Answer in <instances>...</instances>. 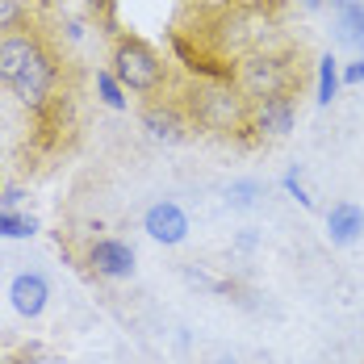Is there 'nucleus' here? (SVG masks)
Here are the masks:
<instances>
[{
	"instance_id": "f257e3e1",
	"label": "nucleus",
	"mask_w": 364,
	"mask_h": 364,
	"mask_svg": "<svg viewBox=\"0 0 364 364\" xmlns=\"http://www.w3.org/2000/svg\"><path fill=\"white\" fill-rule=\"evenodd\" d=\"M184 113L205 134H239L252 130V101L239 92L235 80H193L181 97Z\"/></svg>"
},
{
	"instance_id": "f03ea898",
	"label": "nucleus",
	"mask_w": 364,
	"mask_h": 364,
	"mask_svg": "<svg viewBox=\"0 0 364 364\" xmlns=\"http://www.w3.org/2000/svg\"><path fill=\"white\" fill-rule=\"evenodd\" d=\"M109 72L117 75V84L126 88V97H146L155 101L168 88V59L139 34H117L109 46Z\"/></svg>"
},
{
	"instance_id": "7ed1b4c3",
	"label": "nucleus",
	"mask_w": 364,
	"mask_h": 364,
	"mask_svg": "<svg viewBox=\"0 0 364 364\" xmlns=\"http://www.w3.org/2000/svg\"><path fill=\"white\" fill-rule=\"evenodd\" d=\"M230 80L239 84V92L247 101H268V97H293L301 72L293 63V50H285V46H259V50H247L243 59H235Z\"/></svg>"
},
{
	"instance_id": "20e7f679",
	"label": "nucleus",
	"mask_w": 364,
	"mask_h": 364,
	"mask_svg": "<svg viewBox=\"0 0 364 364\" xmlns=\"http://www.w3.org/2000/svg\"><path fill=\"white\" fill-rule=\"evenodd\" d=\"M59 80H63V63H59V55L46 46L34 63L17 75L13 97H17L30 113H46L55 101H59Z\"/></svg>"
},
{
	"instance_id": "39448f33",
	"label": "nucleus",
	"mask_w": 364,
	"mask_h": 364,
	"mask_svg": "<svg viewBox=\"0 0 364 364\" xmlns=\"http://www.w3.org/2000/svg\"><path fill=\"white\" fill-rule=\"evenodd\" d=\"M84 264L101 277V281H130L134 277V268H139V255L134 247L126 243V239H92L88 247H84Z\"/></svg>"
},
{
	"instance_id": "423d86ee",
	"label": "nucleus",
	"mask_w": 364,
	"mask_h": 364,
	"mask_svg": "<svg viewBox=\"0 0 364 364\" xmlns=\"http://www.w3.org/2000/svg\"><path fill=\"white\" fill-rule=\"evenodd\" d=\"M42 50H46V38L38 34V30H30V26L0 34V84H4V88H13V84H17V75L26 72Z\"/></svg>"
},
{
	"instance_id": "0eeeda50",
	"label": "nucleus",
	"mask_w": 364,
	"mask_h": 364,
	"mask_svg": "<svg viewBox=\"0 0 364 364\" xmlns=\"http://www.w3.org/2000/svg\"><path fill=\"white\" fill-rule=\"evenodd\" d=\"M143 130H146V139L172 146V143H184V139H188L193 122H188V113H184L181 101H164V97H155V101H146L143 105Z\"/></svg>"
},
{
	"instance_id": "6e6552de",
	"label": "nucleus",
	"mask_w": 364,
	"mask_h": 364,
	"mask_svg": "<svg viewBox=\"0 0 364 364\" xmlns=\"http://www.w3.org/2000/svg\"><path fill=\"white\" fill-rule=\"evenodd\" d=\"M9 306H13L17 318H30V323L42 318L46 306H50V281L42 272H17L9 281Z\"/></svg>"
},
{
	"instance_id": "1a4fd4ad",
	"label": "nucleus",
	"mask_w": 364,
	"mask_h": 364,
	"mask_svg": "<svg viewBox=\"0 0 364 364\" xmlns=\"http://www.w3.org/2000/svg\"><path fill=\"white\" fill-rule=\"evenodd\" d=\"M143 230L155 243H164V247H181L193 226H188V214L176 201H155V205H146V214H143Z\"/></svg>"
},
{
	"instance_id": "9d476101",
	"label": "nucleus",
	"mask_w": 364,
	"mask_h": 364,
	"mask_svg": "<svg viewBox=\"0 0 364 364\" xmlns=\"http://www.w3.org/2000/svg\"><path fill=\"white\" fill-rule=\"evenodd\" d=\"M297 126V105L293 97H268V101H252V130L255 139H285Z\"/></svg>"
},
{
	"instance_id": "9b49d317",
	"label": "nucleus",
	"mask_w": 364,
	"mask_h": 364,
	"mask_svg": "<svg viewBox=\"0 0 364 364\" xmlns=\"http://www.w3.org/2000/svg\"><path fill=\"white\" fill-rule=\"evenodd\" d=\"M364 235V210L356 201H335L327 210V239L331 247H352Z\"/></svg>"
},
{
	"instance_id": "f8f14e48",
	"label": "nucleus",
	"mask_w": 364,
	"mask_h": 364,
	"mask_svg": "<svg viewBox=\"0 0 364 364\" xmlns=\"http://www.w3.org/2000/svg\"><path fill=\"white\" fill-rule=\"evenodd\" d=\"M331 9H335L339 42L364 55V0H331Z\"/></svg>"
},
{
	"instance_id": "ddd939ff",
	"label": "nucleus",
	"mask_w": 364,
	"mask_h": 364,
	"mask_svg": "<svg viewBox=\"0 0 364 364\" xmlns=\"http://www.w3.org/2000/svg\"><path fill=\"white\" fill-rule=\"evenodd\" d=\"M339 88H343V63L335 59V55H318V80H314V101L318 105H331L335 97H339Z\"/></svg>"
},
{
	"instance_id": "4468645a",
	"label": "nucleus",
	"mask_w": 364,
	"mask_h": 364,
	"mask_svg": "<svg viewBox=\"0 0 364 364\" xmlns=\"http://www.w3.org/2000/svg\"><path fill=\"white\" fill-rule=\"evenodd\" d=\"M92 84H97V101H101L105 109L122 113V109H126V105H130V97H126V88L117 84V75H113L109 68H101V72L92 75Z\"/></svg>"
},
{
	"instance_id": "2eb2a0df",
	"label": "nucleus",
	"mask_w": 364,
	"mask_h": 364,
	"mask_svg": "<svg viewBox=\"0 0 364 364\" xmlns=\"http://www.w3.org/2000/svg\"><path fill=\"white\" fill-rule=\"evenodd\" d=\"M38 235V218L21 214V210H4L0 205V239H30Z\"/></svg>"
},
{
	"instance_id": "dca6fc26",
	"label": "nucleus",
	"mask_w": 364,
	"mask_h": 364,
	"mask_svg": "<svg viewBox=\"0 0 364 364\" xmlns=\"http://www.w3.org/2000/svg\"><path fill=\"white\" fill-rule=\"evenodd\" d=\"M259 193H264L259 181H230V188H226V205H230V210H252Z\"/></svg>"
},
{
	"instance_id": "f3484780",
	"label": "nucleus",
	"mask_w": 364,
	"mask_h": 364,
	"mask_svg": "<svg viewBox=\"0 0 364 364\" xmlns=\"http://www.w3.org/2000/svg\"><path fill=\"white\" fill-rule=\"evenodd\" d=\"M21 26H30L26 0H0V34H9V30H21Z\"/></svg>"
},
{
	"instance_id": "a211bd4d",
	"label": "nucleus",
	"mask_w": 364,
	"mask_h": 364,
	"mask_svg": "<svg viewBox=\"0 0 364 364\" xmlns=\"http://www.w3.org/2000/svg\"><path fill=\"white\" fill-rule=\"evenodd\" d=\"M281 184H285V193H289L301 210H310V205H314V197H310V193H306V184H301V168H289V172L281 176Z\"/></svg>"
},
{
	"instance_id": "6ab92c4d",
	"label": "nucleus",
	"mask_w": 364,
	"mask_h": 364,
	"mask_svg": "<svg viewBox=\"0 0 364 364\" xmlns=\"http://www.w3.org/2000/svg\"><path fill=\"white\" fill-rule=\"evenodd\" d=\"M21 201H26V188L21 184H4L0 188V205L4 210H21Z\"/></svg>"
},
{
	"instance_id": "aec40b11",
	"label": "nucleus",
	"mask_w": 364,
	"mask_h": 364,
	"mask_svg": "<svg viewBox=\"0 0 364 364\" xmlns=\"http://www.w3.org/2000/svg\"><path fill=\"white\" fill-rule=\"evenodd\" d=\"M343 84H364V55H356L352 63H343Z\"/></svg>"
},
{
	"instance_id": "412c9836",
	"label": "nucleus",
	"mask_w": 364,
	"mask_h": 364,
	"mask_svg": "<svg viewBox=\"0 0 364 364\" xmlns=\"http://www.w3.org/2000/svg\"><path fill=\"white\" fill-rule=\"evenodd\" d=\"M84 4H88V13H97V17H101L105 26H113V17H109V0H84Z\"/></svg>"
},
{
	"instance_id": "4be33fe9",
	"label": "nucleus",
	"mask_w": 364,
	"mask_h": 364,
	"mask_svg": "<svg viewBox=\"0 0 364 364\" xmlns=\"http://www.w3.org/2000/svg\"><path fill=\"white\" fill-rule=\"evenodd\" d=\"M297 4H301V9H310V13H314V9H323V4H331V0H297Z\"/></svg>"
}]
</instances>
